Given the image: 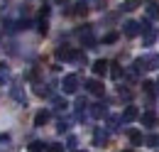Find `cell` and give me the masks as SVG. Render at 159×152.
I'll list each match as a JSON object with an SVG mask.
<instances>
[{
    "instance_id": "52a82bcc",
    "label": "cell",
    "mask_w": 159,
    "mask_h": 152,
    "mask_svg": "<svg viewBox=\"0 0 159 152\" xmlns=\"http://www.w3.org/2000/svg\"><path fill=\"white\" fill-rule=\"evenodd\" d=\"M79 37H81V42H83L86 47H93V44H96V37H93V30H91V27H83L79 32Z\"/></svg>"
},
{
    "instance_id": "e0dca14e",
    "label": "cell",
    "mask_w": 159,
    "mask_h": 152,
    "mask_svg": "<svg viewBox=\"0 0 159 152\" xmlns=\"http://www.w3.org/2000/svg\"><path fill=\"white\" fill-rule=\"evenodd\" d=\"M147 69H154V71H157L159 69V54H147Z\"/></svg>"
},
{
    "instance_id": "d6a6232c",
    "label": "cell",
    "mask_w": 159,
    "mask_h": 152,
    "mask_svg": "<svg viewBox=\"0 0 159 152\" xmlns=\"http://www.w3.org/2000/svg\"><path fill=\"white\" fill-rule=\"evenodd\" d=\"M76 145H79V140L71 135V137H69V150H76Z\"/></svg>"
},
{
    "instance_id": "74e56055",
    "label": "cell",
    "mask_w": 159,
    "mask_h": 152,
    "mask_svg": "<svg viewBox=\"0 0 159 152\" xmlns=\"http://www.w3.org/2000/svg\"><path fill=\"white\" fill-rule=\"evenodd\" d=\"M47 2H49V0H47Z\"/></svg>"
},
{
    "instance_id": "4dcf8cb0",
    "label": "cell",
    "mask_w": 159,
    "mask_h": 152,
    "mask_svg": "<svg viewBox=\"0 0 159 152\" xmlns=\"http://www.w3.org/2000/svg\"><path fill=\"white\" fill-rule=\"evenodd\" d=\"M120 96H122L125 101H130V98H132V91H130V88H122V86H120Z\"/></svg>"
},
{
    "instance_id": "ac0fdd59",
    "label": "cell",
    "mask_w": 159,
    "mask_h": 152,
    "mask_svg": "<svg viewBox=\"0 0 159 152\" xmlns=\"http://www.w3.org/2000/svg\"><path fill=\"white\" fill-rule=\"evenodd\" d=\"M47 120H49V111H39L34 115V125H47Z\"/></svg>"
},
{
    "instance_id": "83f0119b",
    "label": "cell",
    "mask_w": 159,
    "mask_h": 152,
    "mask_svg": "<svg viewBox=\"0 0 159 152\" xmlns=\"http://www.w3.org/2000/svg\"><path fill=\"white\" fill-rule=\"evenodd\" d=\"M71 12H76V15H86V12H88V7H86V2H79V5H76V10H71Z\"/></svg>"
},
{
    "instance_id": "ffe728a7",
    "label": "cell",
    "mask_w": 159,
    "mask_h": 152,
    "mask_svg": "<svg viewBox=\"0 0 159 152\" xmlns=\"http://www.w3.org/2000/svg\"><path fill=\"white\" fill-rule=\"evenodd\" d=\"M52 103H54V111H57V113H64V111H66V106H69L64 98H52Z\"/></svg>"
},
{
    "instance_id": "8992f818",
    "label": "cell",
    "mask_w": 159,
    "mask_h": 152,
    "mask_svg": "<svg viewBox=\"0 0 159 152\" xmlns=\"http://www.w3.org/2000/svg\"><path fill=\"white\" fill-rule=\"evenodd\" d=\"M139 120H142V125H147V128H149V130H152V128H157V123H159V118H157V113H154V111H152V108H149V111H144V113L139 115Z\"/></svg>"
},
{
    "instance_id": "f546056e",
    "label": "cell",
    "mask_w": 159,
    "mask_h": 152,
    "mask_svg": "<svg viewBox=\"0 0 159 152\" xmlns=\"http://www.w3.org/2000/svg\"><path fill=\"white\" fill-rule=\"evenodd\" d=\"M37 27H39V32H42V35H47V30H49V25H47V17H42Z\"/></svg>"
},
{
    "instance_id": "8d00e7d4",
    "label": "cell",
    "mask_w": 159,
    "mask_h": 152,
    "mask_svg": "<svg viewBox=\"0 0 159 152\" xmlns=\"http://www.w3.org/2000/svg\"><path fill=\"white\" fill-rule=\"evenodd\" d=\"M76 152H83V150H76Z\"/></svg>"
},
{
    "instance_id": "7c38bea8",
    "label": "cell",
    "mask_w": 159,
    "mask_h": 152,
    "mask_svg": "<svg viewBox=\"0 0 159 152\" xmlns=\"http://www.w3.org/2000/svg\"><path fill=\"white\" fill-rule=\"evenodd\" d=\"M105 118H108V128H110V133H118L120 125L125 123V120H122V115H105Z\"/></svg>"
},
{
    "instance_id": "e575fe53",
    "label": "cell",
    "mask_w": 159,
    "mask_h": 152,
    "mask_svg": "<svg viewBox=\"0 0 159 152\" xmlns=\"http://www.w3.org/2000/svg\"><path fill=\"white\" fill-rule=\"evenodd\" d=\"M157 93H159V81H157Z\"/></svg>"
},
{
    "instance_id": "277c9868",
    "label": "cell",
    "mask_w": 159,
    "mask_h": 152,
    "mask_svg": "<svg viewBox=\"0 0 159 152\" xmlns=\"http://www.w3.org/2000/svg\"><path fill=\"white\" fill-rule=\"evenodd\" d=\"M88 115H91V118H96V120H100V118H105V115H108V103H103V101H98V103H93V106L88 108Z\"/></svg>"
},
{
    "instance_id": "cb8c5ba5",
    "label": "cell",
    "mask_w": 159,
    "mask_h": 152,
    "mask_svg": "<svg viewBox=\"0 0 159 152\" xmlns=\"http://www.w3.org/2000/svg\"><path fill=\"white\" fill-rule=\"evenodd\" d=\"M27 78H30V81H37V78H39V69H37V66H32V69H27Z\"/></svg>"
},
{
    "instance_id": "d6986e66",
    "label": "cell",
    "mask_w": 159,
    "mask_h": 152,
    "mask_svg": "<svg viewBox=\"0 0 159 152\" xmlns=\"http://www.w3.org/2000/svg\"><path fill=\"white\" fill-rule=\"evenodd\" d=\"M7 78H10V66H7L5 61H2V64H0V86H2V83H5Z\"/></svg>"
},
{
    "instance_id": "5bb4252c",
    "label": "cell",
    "mask_w": 159,
    "mask_h": 152,
    "mask_svg": "<svg viewBox=\"0 0 159 152\" xmlns=\"http://www.w3.org/2000/svg\"><path fill=\"white\" fill-rule=\"evenodd\" d=\"M86 106H88V101H86L83 96H79V98H76V103H74V111H76V115H79V118H86V115H83Z\"/></svg>"
},
{
    "instance_id": "1f68e13d",
    "label": "cell",
    "mask_w": 159,
    "mask_h": 152,
    "mask_svg": "<svg viewBox=\"0 0 159 152\" xmlns=\"http://www.w3.org/2000/svg\"><path fill=\"white\" fill-rule=\"evenodd\" d=\"M57 130H59V133H66V130H69V123H66V120H59V125H57Z\"/></svg>"
},
{
    "instance_id": "44dd1931",
    "label": "cell",
    "mask_w": 159,
    "mask_h": 152,
    "mask_svg": "<svg viewBox=\"0 0 159 152\" xmlns=\"http://www.w3.org/2000/svg\"><path fill=\"white\" fill-rule=\"evenodd\" d=\"M144 145H147V147H159V135L149 133L147 137H144Z\"/></svg>"
},
{
    "instance_id": "8fae6325",
    "label": "cell",
    "mask_w": 159,
    "mask_h": 152,
    "mask_svg": "<svg viewBox=\"0 0 159 152\" xmlns=\"http://www.w3.org/2000/svg\"><path fill=\"white\" fill-rule=\"evenodd\" d=\"M93 142L103 147V145H108V130H103V128H96V133H93Z\"/></svg>"
},
{
    "instance_id": "f1b7e54d",
    "label": "cell",
    "mask_w": 159,
    "mask_h": 152,
    "mask_svg": "<svg viewBox=\"0 0 159 152\" xmlns=\"http://www.w3.org/2000/svg\"><path fill=\"white\" fill-rule=\"evenodd\" d=\"M115 39H118V32H108V35L103 37V42H105V44H113Z\"/></svg>"
},
{
    "instance_id": "484cf974",
    "label": "cell",
    "mask_w": 159,
    "mask_h": 152,
    "mask_svg": "<svg viewBox=\"0 0 159 152\" xmlns=\"http://www.w3.org/2000/svg\"><path fill=\"white\" fill-rule=\"evenodd\" d=\"M42 150H44V142H39V140L30 142V152H42Z\"/></svg>"
},
{
    "instance_id": "9c48e42d",
    "label": "cell",
    "mask_w": 159,
    "mask_h": 152,
    "mask_svg": "<svg viewBox=\"0 0 159 152\" xmlns=\"http://www.w3.org/2000/svg\"><path fill=\"white\" fill-rule=\"evenodd\" d=\"M57 57L64 59V61H74V57H76V49H71V47H59V49H57Z\"/></svg>"
},
{
    "instance_id": "7a4b0ae2",
    "label": "cell",
    "mask_w": 159,
    "mask_h": 152,
    "mask_svg": "<svg viewBox=\"0 0 159 152\" xmlns=\"http://www.w3.org/2000/svg\"><path fill=\"white\" fill-rule=\"evenodd\" d=\"M79 86H81V76L79 74H69V76H64V81H61L64 93H76Z\"/></svg>"
},
{
    "instance_id": "5b68a950",
    "label": "cell",
    "mask_w": 159,
    "mask_h": 152,
    "mask_svg": "<svg viewBox=\"0 0 159 152\" xmlns=\"http://www.w3.org/2000/svg\"><path fill=\"white\" fill-rule=\"evenodd\" d=\"M139 32H142V25H139V22H135V20H130L127 25H122V35H125L127 39L137 37Z\"/></svg>"
},
{
    "instance_id": "d4e9b609",
    "label": "cell",
    "mask_w": 159,
    "mask_h": 152,
    "mask_svg": "<svg viewBox=\"0 0 159 152\" xmlns=\"http://www.w3.org/2000/svg\"><path fill=\"white\" fill-rule=\"evenodd\" d=\"M135 7H137V0H127V2H122L120 10H122V12H130V10H135Z\"/></svg>"
},
{
    "instance_id": "d590c367",
    "label": "cell",
    "mask_w": 159,
    "mask_h": 152,
    "mask_svg": "<svg viewBox=\"0 0 159 152\" xmlns=\"http://www.w3.org/2000/svg\"><path fill=\"white\" fill-rule=\"evenodd\" d=\"M122 152H130V150H122Z\"/></svg>"
},
{
    "instance_id": "4fadbf2b",
    "label": "cell",
    "mask_w": 159,
    "mask_h": 152,
    "mask_svg": "<svg viewBox=\"0 0 159 152\" xmlns=\"http://www.w3.org/2000/svg\"><path fill=\"white\" fill-rule=\"evenodd\" d=\"M127 137H130V142H132V145H144V135L139 133V130H135V128H130V130H127Z\"/></svg>"
},
{
    "instance_id": "ba28073f",
    "label": "cell",
    "mask_w": 159,
    "mask_h": 152,
    "mask_svg": "<svg viewBox=\"0 0 159 152\" xmlns=\"http://www.w3.org/2000/svg\"><path fill=\"white\" fill-rule=\"evenodd\" d=\"M91 69H93V74H96V76H105V74H108V69H110V64H108L105 59H98V61H93Z\"/></svg>"
},
{
    "instance_id": "30bf717a",
    "label": "cell",
    "mask_w": 159,
    "mask_h": 152,
    "mask_svg": "<svg viewBox=\"0 0 159 152\" xmlns=\"http://www.w3.org/2000/svg\"><path fill=\"white\" fill-rule=\"evenodd\" d=\"M10 96H12L20 106H27V96H25V91H22V86H12V88H10Z\"/></svg>"
},
{
    "instance_id": "6da1fadb",
    "label": "cell",
    "mask_w": 159,
    "mask_h": 152,
    "mask_svg": "<svg viewBox=\"0 0 159 152\" xmlns=\"http://www.w3.org/2000/svg\"><path fill=\"white\" fill-rule=\"evenodd\" d=\"M142 25V42H144V47H152L154 42H157V37H159V32H157V27L152 25V20L144 15V20L139 22Z\"/></svg>"
},
{
    "instance_id": "3957f363",
    "label": "cell",
    "mask_w": 159,
    "mask_h": 152,
    "mask_svg": "<svg viewBox=\"0 0 159 152\" xmlns=\"http://www.w3.org/2000/svg\"><path fill=\"white\" fill-rule=\"evenodd\" d=\"M86 88H88V93L96 96V98H103V96H105V88H103V83H100L98 78H88V81H86Z\"/></svg>"
},
{
    "instance_id": "4316f807",
    "label": "cell",
    "mask_w": 159,
    "mask_h": 152,
    "mask_svg": "<svg viewBox=\"0 0 159 152\" xmlns=\"http://www.w3.org/2000/svg\"><path fill=\"white\" fill-rule=\"evenodd\" d=\"M47 152H64V145H59V142H52V145H47Z\"/></svg>"
},
{
    "instance_id": "7402d4cb",
    "label": "cell",
    "mask_w": 159,
    "mask_h": 152,
    "mask_svg": "<svg viewBox=\"0 0 159 152\" xmlns=\"http://www.w3.org/2000/svg\"><path fill=\"white\" fill-rule=\"evenodd\" d=\"M110 76H113V78H115V81H120V78H122V76H125V71H122V69H120L118 64H110Z\"/></svg>"
},
{
    "instance_id": "9a60e30c",
    "label": "cell",
    "mask_w": 159,
    "mask_h": 152,
    "mask_svg": "<svg viewBox=\"0 0 159 152\" xmlns=\"http://www.w3.org/2000/svg\"><path fill=\"white\" fill-rule=\"evenodd\" d=\"M135 118H137V108H135V106H127V108L122 111V120H125V123H132Z\"/></svg>"
},
{
    "instance_id": "2e32d148",
    "label": "cell",
    "mask_w": 159,
    "mask_h": 152,
    "mask_svg": "<svg viewBox=\"0 0 159 152\" xmlns=\"http://www.w3.org/2000/svg\"><path fill=\"white\" fill-rule=\"evenodd\" d=\"M144 10H147V17H149V20H159V5H157V2H147Z\"/></svg>"
},
{
    "instance_id": "603a6c76",
    "label": "cell",
    "mask_w": 159,
    "mask_h": 152,
    "mask_svg": "<svg viewBox=\"0 0 159 152\" xmlns=\"http://www.w3.org/2000/svg\"><path fill=\"white\" fill-rule=\"evenodd\" d=\"M34 93H37V96H42V98H44V96H52V91H49V88H47L44 83H37V86H34Z\"/></svg>"
},
{
    "instance_id": "836d02e7",
    "label": "cell",
    "mask_w": 159,
    "mask_h": 152,
    "mask_svg": "<svg viewBox=\"0 0 159 152\" xmlns=\"http://www.w3.org/2000/svg\"><path fill=\"white\" fill-rule=\"evenodd\" d=\"M0 142H10V135H0Z\"/></svg>"
}]
</instances>
